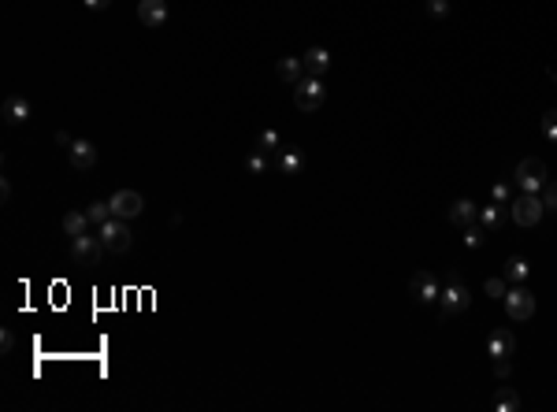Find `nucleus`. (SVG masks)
Wrapping results in <instances>:
<instances>
[{
  "instance_id": "nucleus-1",
  "label": "nucleus",
  "mask_w": 557,
  "mask_h": 412,
  "mask_svg": "<svg viewBox=\"0 0 557 412\" xmlns=\"http://www.w3.org/2000/svg\"><path fill=\"white\" fill-rule=\"evenodd\" d=\"M517 186L524 189V194H539L542 186H546V179H550V171H546V160H539V156H527V160H520L517 164Z\"/></svg>"
},
{
  "instance_id": "nucleus-2",
  "label": "nucleus",
  "mask_w": 557,
  "mask_h": 412,
  "mask_svg": "<svg viewBox=\"0 0 557 412\" xmlns=\"http://www.w3.org/2000/svg\"><path fill=\"white\" fill-rule=\"evenodd\" d=\"M468 286L461 283V275H450L446 278V286L438 290V308H442L446 316H461V312H468Z\"/></svg>"
},
{
  "instance_id": "nucleus-3",
  "label": "nucleus",
  "mask_w": 557,
  "mask_h": 412,
  "mask_svg": "<svg viewBox=\"0 0 557 412\" xmlns=\"http://www.w3.org/2000/svg\"><path fill=\"white\" fill-rule=\"evenodd\" d=\"M100 242H105L108 253H130V245H134V234H130L127 219L112 216L108 223H100Z\"/></svg>"
},
{
  "instance_id": "nucleus-4",
  "label": "nucleus",
  "mask_w": 557,
  "mask_h": 412,
  "mask_svg": "<svg viewBox=\"0 0 557 412\" xmlns=\"http://www.w3.org/2000/svg\"><path fill=\"white\" fill-rule=\"evenodd\" d=\"M509 216H512V223H520V227H535L539 219L546 216V204H542L539 194H520L509 204Z\"/></svg>"
},
{
  "instance_id": "nucleus-5",
  "label": "nucleus",
  "mask_w": 557,
  "mask_h": 412,
  "mask_svg": "<svg viewBox=\"0 0 557 412\" xmlns=\"http://www.w3.org/2000/svg\"><path fill=\"white\" fill-rule=\"evenodd\" d=\"M324 100H327V90H324V82H319L316 75H312V78H301V82L294 86V105H298V112H316Z\"/></svg>"
},
{
  "instance_id": "nucleus-6",
  "label": "nucleus",
  "mask_w": 557,
  "mask_h": 412,
  "mask_svg": "<svg viewBox=\"0 0 557 412\" xmlns=\"http://www.w3.org/2000/svg\"><path fill=\"white\" fill-rule=\"evenodd\" d=\"M71 257H75V264H82V268H97L100 257H105V242H100V238H90V234H82V238H71Z\"/></svg>"
},
{
  "instance_id": "nucleus-7",
  "label": "nucleus",
  "mask_w": 557,
  "mask_h": 412,
  "mask_svg": "<svg viewBox=\"0 0 557 412\" xmlns=\"http://www.w3.org/2000/svg\"><path fill=\"white\" fill-rule=\"evenodd\" d=\"M108 204H112V216H119V219H134L145 212V197L138 189H115Z\"/></svg>"
},
{
  "instance_id": "nucleus-8",
  "label": "nucleus",
  "mask_w": 557,
  "mask_h": 412,
  "mask_svg": "<svg viewBox=\"0 0 557 412\" xmlns=\"http://www.w3.org/2000/svg\"><path fill=\"white\" fill-rule=\"evenodd\" d=\"M505 312H509V319H517V323L532 319V316H535V298H532L524 286L509 290V293H505Z\"/></svg>"
},
{
  "instance_id": "nucleus-9",
  "label": "nucleus",
  "mask_w": 557,
  "mask_h": 412,
  "mask_svg": "<svg viewBox=\"0 0 557 412\" xmlns=\"http://www.w3.org/2000/svg\"><path fill=\"white\" fill-rule=\"evenodd\" d=\"M409 293H413L416 301H423V305L438 301V283H435V275H431V271H416L413 278H409Z\"/></svg>"
},
{
  "instance_id": "nucleus-10",
  "label": "nucleus",
  "mask_w": 557,
  "mask_h": 412,
  "mask_svg": "<svg viewBox=\"0 0 557 412\" xmlns=\"http://www.w3.org/2000/svg\"><path fill=\"white\" fill-rule=\"evenodd\" d=\"M138 19L145 23V26H164L168 23V0H141L138 4Z\"/></svg>"
},
{
  "instance_id": "nucleus-11",
  "label": "nucleus",
  "mask_w": 557,
  "mask_h": 412,
  "mask_svg": "<svg viewBox=\"0 0 557 412\" xmlns=\"http://www.w3.org/2000/svg\"><path fill=\"white\" fill-rule=\"evenodd\" d=\"M67 153H71V167H78V171H90L97 164V145L86 141V138H78Z\"/></svg>"
},
{
  "instance_id": "nucleus-12",
  "label": "nucleus",
  "mask_w": 557,
  "mask_h": 412,
  "mask_svg": "<svg viewBox=\"0 0 557 412\" xmlns=\"http://www.w3.org/2000/svg\"><path fill=\"white\" fill-rule=\"evenodd\" d=\"M476 219H479V204H472L468 197H461V201L450 204V223H453V227H472Z\"/></svg>"
},
{
  "instance_id": "nucleus-13",
  "label": "nucleus",
  "mask_w": 557,
  "mask_h": 412,
  "mask_svg": "<svg viewBox=\"0 0 557 412\" xmlns=\"http://www.w3.org/2000/svg\"><path fill=\"white\" fill-rule=\"evenodd\" d=\"M487 353L498 360V357H512L517 353V338H512V331H494L487 338Z\"/></svg>"
},
{
  "instance_id": "nucleus-14",
  "label": "nucleus",
  "mask_w": 557,
  "mask_h": 412,
  "mask_svg": "<svg viewBox=\"0 0 557 412\" xmlns=\"http://www.w3.org/2000/svg\"><path fill=\"white\" fill-rule=\"evenodd\" d=\"M301 60H305V71H309V75H316V78H319V75H324V71L331 67V52H327V49H319V45H312L309 52L301 56Z\"/></svg>"
},
{
  "instance_id": "nucleus-15",
  "label": "nucleus",
  "mask_w": 557,
  "mask_h": 412,
  "mask_svg": "<svg viewBox=\"0 0 557 412\" xmlns=\"http://www.w3.org/2000/svg\"><path fill=\"white\" fill-rule=\"evenodd\" d=\"M301 71H305V60H294V56H283V60L275 64V75L283 82H290V86L301 82Z\"/></svg>"
},
{
  "instance_id": "nucleus-16",
  "label": "nucleus",
  "mask_w": 557,
  "mask_h": 412,
  "mask_svg": "<svg viewBox=\"0 0 557 412\" xmlns=\"http://www.w3.org/2000/svg\"><path fill=\"white\" fill-rule=\"evenodd\" d=\"M491 408H494V412H517V408H520V397H517V390H509V387H498V394L491 397Z\"/></svg>"
},
{
  "instance_id": "nucleus-17",
  "label": "nucleus",
  "mask_w": 557,
  "mask_h": 412,
  "mask_svg": "<svg viewBox=\"0 0 557 412\" xmlns=\"http://www.w3.org/2000/svg\"><path fill=\"white\" fill-rule=\"evenodd\" d=\"M4 119L8 123H26L30 119V105H26L23 97H8L4 100Z\"/></svg>"
},
{
  "instance_id": "nucleus-18",
  "label": "nucleus",
  "mask_w": 557,
  "mask_h": 412,
  "mask_svg": "<svg viewBox=\"0 0 557 412\" xmlns=\"http://www.w3.org/2000/svg\"><path fill=\"white\" fill-rule=\"evenodd\" d=\"M86 230H90V216L86 212H67L64 216V234L67 238H82Z\"/></svg>"
},
{
  "instance_id": "nucleus-19",
  "label": "nucleus",
  "mask_w": 557,
  "mask_h": 412,
  "mask_svg": "<svg viewBox=\"0 0 557 412\" xmlns=\"http://www.w3.org/2000/svg\"><path fill=\"white\" fill-rule=\"evenodd\" d=\"M502 223H505V212H502V204L498 201L491 204V208H479V227L483 230H498Z\"/></svg>"
},
{
  "instance_id": "nucleus-20",
  "label": "nucleus",
  "mask_w": 557,
  "mask_h": 412,
  "mask_svg": "<svg viewBox=\"0 0 557 412\" xmlns=\"http://www.w3.org/2000/svg\"><path fill=\"white\" fill-rule=\"evenodd\" d=\"M527 275H532V264H527L524 257H512V260L505 264V278H509V283L520 286V283H527Z\"/></svg>"
},
{
  "instance_id": "nucleus-21",
  "label": "nucleus",
  "mask_w": 557,
  "mask_h": 412,
  "mask_svg": "<svg viewBox=\"0 0 557 412\" xmlns=\"http://www.w3.org/2000/svg\"><path fill=\"white\" fill-rule=\"evenodd\" d=\"M86 216H90V223L100 227V223H108V219H112V204L108 201H93L90 208H86Z\"/></svg>"
},
{
  "instance_id": "nucleus-22",
  "label": "nucleus",
  "mask_w": 557,
  "mask_h": 412,
  "mask_svg": "<svg viewBox=\"0 0 557 412\" xmlns=\"http://www.w3.org/2000/svg\"><path fill=\"white\" fill-rule=\"evenodd\" d=\"M278 167H283L286 175H298V171L305 167V160H301V153H298V149H286L283 156H278Z\"/></svg>"
},
{
  "instance_id": "nucleus-23",
  "label": "nucleus",
  "mask_w": 557,
  "mask_h": 412,
  "mask_svg": "<svg viewBox=\"0 0 557 412\" xmlns=\"http://www.w3.org/2000/svg\"><path fill=\"white\" fill-rule=\"evenodd\" d=\"M483 290H487L494 301H498V298L505 301V293H509V278H487V283H483Z\"/></svg>"
},
{
  "instance_id": "nucleus-24",
  "label": "nucleus",
  "mask_w": 557,
  "mask_h": 412,
  "mask_svg": "<svg viewBox=\"0 0 557 412\" xmlns=\"http://www.w3.org/2000/svg\"><path fill=\"white\" fill-rule=\"evenodd\" d=\"M539 194H542V204H546V212H557V182L546 179V186H542Z\"/></svg>"
},
{
  "instance_id": "nucleus-25",
  "label": "nucleus",
  "mask_w": 557,
  "mask_h": 412,
  "mask_svg": "<svg viewBox=\"0 0 557 412\" xmlns=\"http://www.w3.org/2000/svg\"><path fill=\"white\" fill-rule=\"evenodd\" d=\"M542 134H546L550 141H557V108H550L546 115H542Z\"/></svg>"
},
{
  "instance_id": "nucleus-26",
  "label": "nucleus",
  "mask_w": 557,
  "mask_h": 412,
  "mask_svg": "<svg viewBox=\"0 0 557 412\" xmlns=\"http://www.w3.org/2000/svg\"><path fill=\"white\" fill-rule=\"evenodd\" d=\"M483 234H487L483 227H464V245L468 249H479L483 245Z\"/></svg>"
},
{
  "instance_id": "nucleus-27",
  "label": "nucleus",
  "mask_w": 557,
  "mask_h": 412,
  "mask_svg": "<svg viewBox=\"0 0 557 412\" xmlns=\"http://www.w3.org/2000/svg\"><path fill=\"white\" fill-rule=\"evenodd\" d=\"M257 149H260V153H264V149H278V134H275V130H260Z\"/></svg>"
},
{
  "instance_id": "nucleus-28",
  "label": "nucleus",
  "mask_w": 557,
  "mask_h": 412,
  "mask_svg": "<svg viewBox=\"0 0 557 412\" xmlns=\"http://www.w3.org/2000/svg\"><path fill=\"white\" fill-rule=\"evenodd\" d=\"M494 375H498V379H509V375H512L509 357H498V360H494Z\"/></svg>"
},
{
  "instance_id": "nucleus-29",
  "label": "nucleus",
  "mask_w": 557,
  "mask_h": 412,
  "mask_svg": "<svg viewBox=\"0 0 557 412\" xmlns=\"http://www.w3.org/2000/svg\"><path fill=\"white\" fill-rule=\"evenodd\" d=\"M428 11H431V16H438V19H442L446 11H450V0H428Z\"/></svg>"
},
{
  "instance_id": "nucleus-30",
  "label": "nucleus",
  "mask_w": 557,
  "mask_h": 412,
  "mask_svg": "<svg viewBox=\"0 0 557 412\" xmlns=\"http://www.w3.org/2000/svg\"><path fill=\"white\" fill-rule=\"evenodd\" d=\"M491 197H494L498 204H505V201H509V186H505V182H498V186L491 189Z\"/></svg>"
},
{
  "instance_id": "nucleus-31",
  "label": "nucleus",
  "mask_w": 557,
  "mask_h": 412,
  "mask_svg": "<svg viewBox=\"0 0 557 412\" xmlns=\"http://www.w3.org/2000/svg\"><path fill=\"white\" fill-rule=\"evenodd\" d=\"M0 349H4V353H11V349H16V334H11V331H4V334H0Z\"/></svg>"
},
{
  "instance_id": "nucleus-32",
  "label": "nucleus",
  "mask_w": 557,
  "mask_h": 412,
  "mask_svg": "<svg viewBox=\"0 0 557 412\" xmlns=\"http://www.w3.org/2000/svg\"><path fill=\"white\" fill-rule=\"evenodd\" d=\"M264 167H268V160H264V153L249 156V171H264Z\"/></svg>"
},
{
  "instance_id": "nucleus-33",
  "label": "nucleus",
  "mask_w": 557,
  "mask_h": 412,
  "mask_svg": "<svg viewBox=\"0 0 557 412\" xmlns=\"http://www.w3.org/2000/svg\"><path fill=\"white\" fill-rule=\"evenodd\" d=\"M90 11H105V8H112V0H82Z\"/></svg>"
},
{
  "instance_id": "nucleus-34",
  "label": "nucleus",
  "mask_w": 557,
  "mask_h": 412,
  "mask_svg": "<svg viewBox=\"0 0 557 412\" xmlns=\"http://www.w3.org/2000/svg\"><path fill=\"white\" fill-rule=\"evenodd\" d=\"M56 145H60V149H71V145H75V138H71L67 130H60V134H56Z\"/></svg>"
},
{
  "instance_id": "nucleus-35",
  "label": "nucleus",
  "mask_w": 557,
  "mask_h": 412,
  "mask_svg": "<svg viewBox=\"0 0 557 412\" xmlns=\"http://www.w3.org/2000/svg\"><path fill=\"white\" fill-rule=\"evenodd\" d=\"M0 197H4V204L11 201V182H8V179H4V182H0Z\"/></svg>"
}]
</instances>
